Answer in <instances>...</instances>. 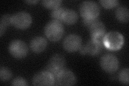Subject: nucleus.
<instances>
[{
  "instance_id": "1a4fd4ad",
  "label": "nucleus",
  "mask_w": 129,
  "mask_h": 86,
  "mask_svg": "<svg viewBox=\"0 0 129 86\" xmlns=\"http://www.w3.org/2000/svg\"><path fill=\"white\" fill-rule=\"evenodd\" d=\"M55 82L53 75L46 70L36 73L32 79V84L34 85H53Z\"/></svg>"
},
{
  "instance_id": "5701e85b",
  "label": "nucleus",
  "mask_w": 129,
  "mask_h": 86,
  "mask_svg": "<svg viewBox=\"0 0 129 86\" xmlns=\"http://www.w3.org/2000/svg\"><path fill=\"white\" fill-rule=\"evenodd\" d=\"M83 22L84 25L86 26L87 27H89L92 24H93L94 22H95L97 20H99V19H83Z\"/></svg>"
},
{
  "instance_id": "ddd939ff",
  "label": "nucleus",
  "mask_w": 129,
  "mask_h": 86,
  "mask_svg": "<svg viewBox=\"0 0 129 86\" xmlns=\"http://www.w3.org/2000/svg\"><path fill=\"white\" fill-rule=\"evenodd\" d=\"M30 46L34 52L40 53L45 51L47 46V42L42 37H36L31 40Z\"/></svg>"
},
{
  "instance_id": "f03ea898",
  "label": "nucleus",
  "mask_w": 129,
  "mask_h": 86,
  "mask_svg": "<svg viewBox=\"0 0 129 86\" xmlns=\"http://www.w3.org/2000/svg\"><path fill=\"white\" fill-rule=\"evenodd\" d=\"M102 42L103 46L109 50L117 51L124 45V38L118 32L111 31L104 35Z\"/></svg>"
},
{
  "instance_id": "dca6fc26",
  "label": "nucleus",
  "mask_w": 129,
  "mask_h": 86,
  "mask_svg": "<svg viewBox=\"0 0 129 86\" xmlns=\"http://www.w3.org/2000/svg\"><path fill=\"white\" fill-rule=\"evenodd\" d=\"M12 16L10 15H4L1 18L0 22V36L2 37L3 34L5 33L8 26L11 24Z\"/></svg>"
},
{
  "instance_id": "a211bd4d",
  "label": "nucleus",
  "mask_w": 129,
  "mask_h": 86,
  "mask_svg": "<svg viewBox=\"0 0 129 86\" xmlns=\"http://www.w3.org/2000/svg\"><path fill=\"white\" fill-rule=\"evenodd\" d=\"M66 9V8L59 7L57 9L52 10L51 13V17L53 19V20H56L61 22L62 16Z\"/></svg>"
},
{
  "instance_id": "f3484780",
  "label": "nucleus",
  "mask_w": 129,
  "mask_h": 86,
  "mask_svg": "<svg viewBox=\"0 0 129 86\" xmlns=\"http://www.w3.org/2000/svg\"><path fill=\"white\" fill-rule=\"evenodd\" d=\"M62 3L61 0H45L42 1V5L47 9L53 10L60 7Z\"/></svg>"
},
{
  "instance_id": "f257e3e1",
  "label": "nucleus",
  "mask_w": 129,
  "mask_h": 86,
  "mask_svg": "<svg viewBox=\"0 0 129 86\" xmlns=\"http://www.w3.org/2000/svg\"><path fill=\"white\" fill-rule=\"evenodd\" d=\"M44 33L47 39L52 42H58L61 39L64 34V27L62 22L52 20L44 28Z\"/></svg>"
},
{
  "instance_id": "423d86ee",
  "label": "nucleus",
  "mask_w": 129,
  "mask_h": 86,
  "mask_svg": "<svg viewBox=\"0 0 129 86\" xmlns=\"http://www.w3.org/2000/svg\"><path fill=\"white\" fill-rule=\"evenodd\" d=\"M32 22L31 15L25 11H20L12 16L11 25L19 30L26 29Z\"/></svg>"
},
{
  "instance_id": "2eb2a0df",
  "label": "nucleus",
  "mask_w": 129,
  "mask_h": 86,
  "mask_svg": "<svg viewBox=\"0 0 129 86\" xmlns=\"http://www.w3.org/2000/svg\"><path fill=\"white\" fill-rule=\"evenodd\" d=\"M116 17L121 23H126L129 20V11L126 7H120L117 9L116 13Z\"/></svg>"
},
{
  "instance_id": "6ab92c4d",
  "label": "nucleus",
  "mask_w": 129,
  "mask_h": 86,
  "mask_svg": "<svg viewBox=\"0 0 129 86\" xmlns=\"http://www.w3.org/2000/svg\"><path fill=\"white\" fill-rule=\"evenodd\" d=\"M129 69L128 68H124L119 72L118 78L120 82L128 85L129 83Z\"/></svg>"
},
{
  "instance_id": "9d476101",
  "label": "nucleus",
  "mask_w": 129,
  "mask_h": 86,
  "mask_svg": "<svg viewBox=\"0 0 129 86\" xmlns=\"http://www.w3.org/2000/svg\"><path fill=\"white\" fill-rule=\"evenodd\" d=\"M82 38L79 36L72 34L67 36L63 42L64 50L69 53L75 52L79 50L82 46Z\"/></svg>"
},
{
  "instance_id": "6e6552de",
  "label": "nucleus",
  "mask_w": 129,
  "mask_h": 86,
  "mask_svg": "<svg viewBox=\"0 0 129 86\" xmlns=\"http://www.w3.org/2000/svg\"><path fill=\"white\" fill-rule=\"evenodd\" d=\"M101 67L105 72L113 73L118 70L119 63L118 58L112 54H106L100 59Z\"/></svg>"
},
{
  "instance_id": "20e7f679",
  "label": "nucleus",
  "mask_w": 129,
  "mask_h": 86,
  "mask_svg": "<svg viewBox=\"0 0 129 86\" xmlns=\"http://www.w3.org/2000/svg\"><path fill=\"white\" fill-rule=\"evenodd\" d=\"M66 64V59L62 55L55 54L51 57L45 70L51 73L56 79L59 73L65 68Z\"/></svg>"
},
{
  "instance_id": "7ed1b4c3",
  "label": "nucleus",
  "mask_w": 129,
  "mask_h": 86,
  "mask_svg": "<svg viewBox=\"0 0 129 86\" xmlns=\"http://www.w3.org/2000/svg\"><path fill=\"white\" fill-rule=\"evenodd\" d=\"M80 12L83 19H98L100 14V7L94 1H83L80 5Z\"/></svg>"
},
{
  "instance_id": "9b49d317",
  "label": "nucleus",
  "mask_w": 129,
  "mask_h": 86,
  "mask_svg": "<svg viewBox=\"0 0 129 86\" xmlns=\"http://www.w3.org/2000/svg\"><path fill=\"white\" fill-rule=\"evenodd\" d=\"M56 79L60 85H73L76 83V77L73 72L66 68L59 73Z\"/></svg>"
},
{
  "instance_id": "aec40b11",
  "label": "nucleus",
  "mask_w": 129,
  "mask_h": 86,
  "mask_svg": "<svg viewBox=\"0 0 129 86\" xmlns=\"http://www.w3.org/2000/svg\"><path fill=\"white\" fill-rule=\"evenodd\" d=\"M13 76V73L9 68L6 67H1L0 68V79L3 81L10 80Z\"/></svg>"
},
{
  "instance_id": "b1692460",
  "label": "nucleus",
  "mask_w": 129,
  "mask_h": 86,
  "mask_svg": "<svg viewBox=\"0 0 129 86\" xmlns=\"http://www.w3.org/2000/svg\"><path fill=\"white\" fill-rule=\"evenodd\" d=\"M24 2L28 4V5H36V4L39 1H36V0H34V1H24Z\"/></svg>"
},
{
  "instance_id": "0eeeda50",
  "label": "nucleus",
  "mask_w": 129,
  "mask_h": 86,
  "mask_svg": "<svg viewBox=\"0 0 129 86\" xmlns=\"http://www.w3.org/2000/svg\"><path fill=\"white\" fill-rule=\"evenodd\" d=\"M9 51L10 54L16 59H23L29 52L27 45L21 40H14L10 43Z\"/></svg>"
},
{
  "instance_id": "412c9836",
  "label": "nucleus",
  "mask_w": 129,
  "mask_h": 86,
  "mask_svg": "<svg viewBox=\"0 0 129 86\" xmlns=\"http://www.w3.org/2000/svg\"><path fill=\"white\" fill-rule=\"evenodd\" d=\"M100 3L105 9H111L118 6L119 2L117 0H101Z\"/></svg>"
},
{
  "instance_id": "f8f14e48",
  "label": "nucleus",
  "mask_w": 129,
  "mask_h": 86,
  "mask_svg": "<svg viewBox=\"0 0 129 86\" xmlns=\"http://www.w3.org/2000/svg\"><path fill=\"white\" fill-rule=\"evenodd\" d=\"M89 28L91 39L103 40V38L106 34V28L104 24L102 22L98 20Z\"/></svg>"
},
{
  "instance_id": "39448f33",
  "label": "nucleus",
  "mask_w": 129,
  "mask_h": 86,
  "mask_svg": "<svg viewBox=\"0 0 129 86\" xmlns=\"http://www.w3.org/2000/svg\"><path fill=\"white\" fill-rule=\"evenodd\" d=\"M103 47L102 40L91 39L80 48V53L82 55L97 56L101 53Z\"/></svg>"
},
{
  "instance_id": "4468645a",
  "label": "nucleus",
  "mask_w": 129,
  "mask_h": 86,
  "mask_svg": "<svg viewBox=\"0 0 129 86\" xmlns=\"http://www.w3.org/2000/svg\"><path fill=\"white\" fill-rule=\"evenodd\" d=\"M78 20V13L73 10L68 9H67L64 11L62 18V22L68 25H73L77 22Z\"/></svg>"
},
{
  "instance_id": "4be33fe9",
  "label": "nucleus",
  "mask_w": 129,
  "mask_h": 86,
  "mask_svg": "<svg viewBox=\"0 0 129 86\" xmlns=\"http://www.w3.org/2000/svg\"><path fill=\"white\" fill-rule=\"evenodd\" d=\"M11 85L14 86H26L29 85V83L23 77H17L11 82Z\"/></svg>"
}]
</instances>
